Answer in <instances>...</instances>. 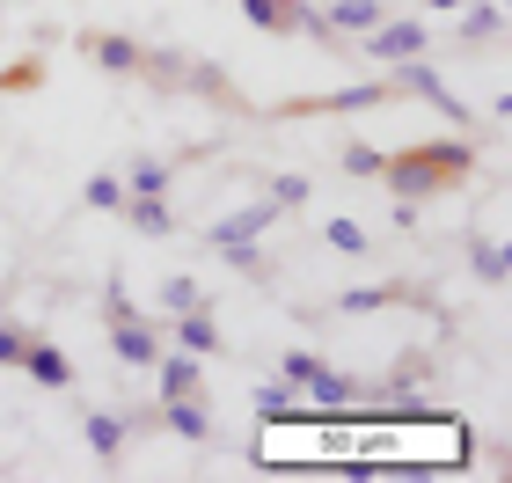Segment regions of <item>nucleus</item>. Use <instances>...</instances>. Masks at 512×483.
<instances>
[{"instance_id":"nucleus-10","label":"nucleus","mask_w":512,"mask_h":483,"mask_svg":"<svg viewBox=\"0 0 512 483\" xmlns=\"http://www.w3.org/2000/svg\"><path fill=\"white\" fill-rule=\"evenodd\" d=\"M81 440H88V454H96L103 469H118V462H125L132 425L118 418V410H96V403H88V410H81Z\"/></svg>"},{"instance_id":"nucleus-27","label":"nucleus","mask_w":512,"mask_h":483,"mask_svg":"<svg viewBox=\"0 0 512 483\" xmlns=\"http://www.w3.org/2000/svg\"><path fill=\"white\" fill-rule=\"evenodd\" d=\"M220 257H227V271H249V279H264V271H271V257H264L256 242H227Z\"/></svg>"},{"instance_id":"nucleus-32","label":"nucleus","mask_w":512,"mask_h":483,"mask_svg":"<svg viewBox=\"0 0 512 483\" xmlns=\"http://www.w3.org/2000/svg\"><path fill=\"white\" fill-rule=\"evenodd\" d=\"M30 337H37V330H22V322H0V366H15L22 352H30Z\"/></svg>"},{"instance_id":"nucleus-22","label":"nucleus","mask_w":512,"mask_h":483,"mask_svg":"<svg viewBox=\"0 0 512 483\" xmlns=\"http://www.w3.org/2000/svg\"><path fill=\"white\" fill-rule=\"evenodd\" d=\"M169 183H176V169L161 154H139L132 169H125V191H147V198H169Z\"/></svg>"},{"instance_id":"nucleus-17","label":"nucleus","mask_w":512,"mask_h":483,"mask_svg":"<svg viewBox=\"0 0 512 483\" xmlns=\"http://www.w3.org/2000/svg\"><path fill=\"white\" fill-rule=\"evenodd\" d=\"M139 81H154V88H169V96H183V74H191V52H176V44H147V52H139V66H132Z\"/></svg>"},{"instance_id":"nucleus-20","label":"nucleus","mask_w":512,"mask_h":483,"mask_svg":"<svg viewBox=\"0 0 512 483\" xmlns=\"http://www.w3.org/2000/svg\"><path fill=\"white\" fill-rule=\"evenodd\" d=\"M183 96H205V103H227V110H242L235 81H227L213 59H191V74H183Z\"/></svg>"},{"instance_id":"nucleus-31","label":"nucleus","mask_w":512,"mask_h":483,"mask_svg":"<svg viewBox=\"0 0 512 483\" xmlns=\"http://www.w3.org/2000/svg\"><path fill=\"white\" fill-rule=\"evenodd\" d=\"M300 403V388H286V381H271V388H256V410L264 418H286V410Z\"/></svg>"},{"instance_id":"nucleus-6","label":"nucleus","mask_w":512,"mask_h":483,"mask_svg":"<svg viewBox=\"0 0 512 483\" xmlns=\"http://www.w3.org/2000/svg\"><path fill=\"white\" fill-rule=\"evenodd\" d=\"M330 308L337 315H381V308H425V293L403 286V279H374V286H344Z\"/></svg>"},{"instance_id":"nucleus-4","label":"nucleus","mask_w":512,"mask_h":483,"mask_svg":"<svg viewBox=\"0 0 512 483\" xmlns=\"http://www.w3.org/2000/svg\"><path fill=\"white\" fill-rule=\"evenodd\" d=\"M388 88H395V96H425V103L439 110V118H447V125H461V132L476 125V110L461 103V96H454L447 81H439V66H432V52H425V59H403V66H388Z\"/></svg>"},{"instance_id":"nucleus-16","label":"nucleus","mask_w":512,"mask_h":483,"mask_svg":"<svg viewBox=\"0 0 512 483\" xmlns=\"http://www.w3.org/2000/svg\"><path fill=\"white\" fill-rule=\"evenodd\" d=\"M15 366H22L37 388H74V359H66L59 344H44V337H30V352H22Z\"/></svg>"},{"instance_id":"nucleus-2","label":"nucleus","mask_w":512,"mask_h":483,"mask_svg":"<svg viewBox=\"0 0 512 483\" xmlns=\"http://www.w3.org/2000/svg\"><path fill=\"white\" fill-rule=\"evenodd\" d=\"M381 103H395L388 74H381V81L330 88V96H286V103H271V118H352V110H381Z\"/></svg>"},{"instance_id":"nucleus-8","label":"nucleus","mask_w":512,"mask_h":483,"mask_svg":"<svg viewBox=\"0 0 512 483\" xmlns=\"http://www.w3.org/2000/svg\"><path fill=\"white\" fill-rule=\"evenodd\" d=\"M271 227H278V205L264 198V205H235V213H220L213 227H205V242H213V249H227V242H264Z\"/></svg>"},{"instance_id":"nucleus-12","label":"nucleus","mask_w":512,"mask_h":483,"mask_svg":"<svg viewBox=\"0 0 512 483\" xmlns=\"http://www.w3.org/2000/svg\"><path fill=\"white\" fill-rule=\"evenodd\" d=\"M81 52L103 66V74H132L139 66V52H147V44L139 37H125V30H81Z\"/></svg>"},{"instance_id":"nucleus-3","label":"nucleus","mask_w":512,"mask_h":483,"mask_svg":"<svg viewBox=\"0 0 512 483\" xmlns=\"http://www.w3.org/2000/svg\"><path fill=\"white\" fill-rule=\"evenodd\" d=\"M425 52H432L425 15H395V8L359 37V59H374V66H403V59H425Z\"/></svg>"},{"instance_id":"nucleus-24","label":"nucleus","mask_w":512,"mask_h":483,"mask_svg":"<svg viewBox=\"0 0 512 483\" xmlns=\"http://www.w3.org/2000/svg\"><path fill=\"white\" fill-rule=\"evenodd\" d=\"M322 242H330L337 257H366V249H374V235H366L359 220H330V227H322Z\"/></svg>"},{"instance_id":"nucleus-15","label":"nucleus","mask_w":512,"mask_h":483,"mask_svg":"<svg viewBox=\"0 0 512 483\" xmlns=\"http://www.w3.org/2000/svg\"><path fill=\"white\" fill-rule=\"evenodd\" d=\"M118 220L132 227V235H176V205L169 198H147V191H125Z\"/></svg>"},{"instance_id":"nucleus-18","label":"nucleus","mask_w":512,"mask_h":483,"mask_svg":"<svg viewBox=\"0 0 512 483\" xmlns=\"http://www.w3.org/2000/svg\"><path fill=\"white\" fill-rule=\"evenodd\" d=\"M300 396H308L315 410H352V403L366 396V388H359L352 374H337V366H315V381H308V388H300Z\"/></svg>"},{"instance_id":"nucleus-13","label":"nucleus","mask_w":512,"mask_h":483,"mask_svg":"<svg viewBox=\"0 0 512 483\" xmlns=\"http://www.w3.org/2000/svg\"><path fill=\"white\" fill-rule=\"evenodd\" d=\"M154 374H161V396H205V359H198V352H176V344H161Z\"/></svg>"},{"instance_id":"nucleus-25","label":"nucleus","mask_w":512,"mask_h":483,"mask_svg":"<svg viewBox=\"0 0 512 483\" xmlns=\"http://www.w3.org/2000/svg\"><path fill=\"white\" fill-rule=\"evenodd\" d=\"M381 161H388V147H366V140H344V154H337V169H344V176H381Z\"/></svg>"},{"instance_id":"nucleus-33","label":"nucleus","mask_w":512,"mask_h":483,"mask_svg":"<svg viewBox=\"0 0 512 483\" xmlns=\"http://www.w3.org/2000/svg\"><path fill=\"white\" fill-rule=\"evenodd\" d=\"M125 315H139V308H132V293L110 279V293H103V322H125Z\"/></svg>"},{"instance_id":"nucleus-21","label":"nucleus","mask_w":512,"mask_h":483,"mask_svg":"<svg viewBox=\"0 0 512 483\" xmlns=\"http://www.w3.org/2000/svg\"><path fill=\"white\" fill-rule=\"evenodd\" d=\"M81 205H88V213H110V220H118V205H125V176H118V169H96V176L81 183Z\"/></svg>"},{"instance_id":"nucleus-28","label":"nucleus","mask_w":512,"mask_h":483,"mask_svg":"<svg viewBox=\"0 0 512 483\" xmlns=\"http://www.w3.org/2000/svg\"><path fill=\"white\" fill-rule=\"evenodd\" d=\"M425 374H432V359H425V352H403V359L388 366V388H395V396H403V388H417Z\"/></svg>"},{"instance_id":"nucleus-7","label":"nucleus","mask_w":512,"mask_h":483,"mask_svg":"<svg viewBox=\"0 0 512 483\" xmlns=\"http://www.w3.org/2000/svg\"><path fill=\"white\" fill-rule=\"evenodd\" d=\"M161 425H169L176 440H191V447H213L220 440V418L205 410V396H161Z\"/></svg>"},{"instance_id":"nucleus-9","label":"nucleus","mask_w":512,"mask_h":483,"mask_svg":"<svg viewBox=\"0 0 512 483\" xmlns=\"http://www.w3.org/2000/svg\"><path fill=\"white\" fill-rule=\"evenodd\" d=\"M454 15H461V22H454V52H491L498 30H505V8H498V0H461Z\"/></svg>"},{"instance_id":"nucleus-23","label":"nucleus","mask_w":512,"mask_h":483,"mask_svg":"<svg viewBox=\"0 0 512 483\" xmlns=\"http://www.w3.org/2000/svg\"><path fill=\"white\" fill-rule=\"evenodd\" d=\"M469 271H476V286H505V242H491V235H476L469 242Z\"/></svg>"},{"instance_id":"nucleus-5","label":"nucleus","mask_w":512,"mask_h":483,"mask_svg":"<svg viewBox=\"0 0 512 483\" xmlns=\"http://www.w3.org/2000/svg\"><path fill=\"white\" fill-rule=\"evenodd\" d=\"M161 344H176V352H198V359H213L220 344H227V337H220V315H213V301L161 315Z\"/></svg>"},{"instance_id":"nucleus-29","label":"nucleus","mask_w":512,"mask_h":483,"mask_svg":"<svg viewBox=\"0 0 512 483\" xmlns=\"http://www.w3.org/2000/svg\"><path fill=\"white\" fill-rule=\"evenodd\" d=\"M198 301H205V286H198V279H161V315L198 308Z\"/></svg>"},{"instance_id":"nucleus-30","label":"nucleus","mask_w":512,"mask_h":483,"mask_svg":"<svg viewBox=\"0 0 512 483\" xmlns=\"http://www.w3.org/2000/svg\"><path fill=\"white\" fill-rule=\"evenodd\" d=\"M315 366H322L315 352H278V381H286V388H308V381H315Z\"/></svg>"},{"instance_id":"nucleus-19","label":"nucleus","mask_w":512,"mask_h":483,"mask_svg":"<svg viewBox=\"0 0 512 483\" xmlns=\"http://www.w3.org/2000/svg\"><path fill=\"white\" fill-rule=\"evenodd\" d=\"M381 15H388V0H330V8H322V22H330L337 37H366Z\"/></svg>"},{"instance_id":"nucleus-14","label":"nucleus","mask_w":512,"mask_h":483,"mask_svg":"<svg viewBox=\"0 0 512 483\" xmlns=\"http://www.w3.org/2000/svg\"><path fill=\"white\" fill-rule=\"evenodd\" d=\"M235 8H242L264 37H300V22H308V0H235Z\"/></svg>"},{"instance_id":"nucleus-11","label":"nucleus","mask_w":512,"mask_h":483,"mask_svg":"<svg viewBox=\"0 0 512 483\" xmlns=\"http://www.w3.org/2000/svg\"><path fill=\"white\" fill-rule=\"evenodd\" d=\"M110 352H118V366H154L161 359V322H147V315L110 322Z\"/></svg>"},{"instance_id":"nucleus-34","label":"nucleus","mask_w":512,"mask_h":483,"mask_svg":"<svg viewBox=\"0 0 512 483\" xmlns=\"http://www.w3.org/2000/svg\"><path fill=\"white\" fill-rule=\"evenodd\" d=\"M417 8H432V15H454V8H461V0H417Z\"/></svg>"},{"instance_id":"nucleus-26","label":"nucleus","mask_w":512,"mask_h":483,"mask_svg":"<svg viewBox=\"0 0 512 483\" xmlns=\"http://www.w3.org/2000/svg\"><path fill=\"white\" fill-rule=\"evenodd\" d=\"M264 198L278 205V213H300V205H308L315 191H308V176H271V183H264Z\"/></svg>"},{"instance_id":"nucleus-1","label":"nucleus","mask_w":512,"mask_h":483,"mask_svg":"<svg viewBox=\"0 0 512 483\" xmlns=\"http://www.w3.org/2000/svg\"><path fill=\"white\" fill-rule=\"evenodd\" d=\"M381 176H388L395 198L432 205V198H447V191H461V183L476 176V147L469 140H403L381 161Z\"/></svg>"}]
</instances>
